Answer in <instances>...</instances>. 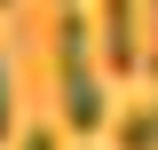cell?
Returning <instances> with one entry per match:
<instances>
[{"instance_id":"cell-1","label":"cell","mask_w":158,"mask_h":150,"mask_svg":"<svg viewBox=\"0 0 158 150\" xmlns=\"http://www.w3.org/2000/svg\"><path fill=\"white\" fill-rule=\"evenodd\" d=\"M103 71H111V63L95 56V16L63 8V24H56V95H63L71 134H95L103 119H111V103H103Z\"/></svg>"},{"instance_id":"cell-2","label":"cell","mask_w":158,"mask_h":150,"mask_svg":"<svg viewBox=\"0 0 158 150\" xmlns=\"http://www.w3.org/2000/svg\"><path fill=\"white\" fill-rule=\"evenodd\" d=\"M142 0H103L95 8V40H103V63L111 71H142Z\"/></svg>"},{"instance_id":"cell-3","label":"cell","mask_w":158,"mask_h":150,"mask_svg":"<svg viewBox=\"0 0 158 150\" xmlns=\"http://www.w3.org/2000/svg\"><path fill=\"white\" fill-rule=\"evenodd\" d=\"M118 150H158V95L118 119Z\"/></svg>"},{"instance_id":"cell-4","label":"cell","mask_w":158,"mask_h":150,"mask_svg":"<svg viewBox=\"0 0 158 150\" xmlns=\"http://www.w3.org/2000/svg\"><path fill=\"white\" fill-rule=\"evenodd\" d=\"M8 127H16V79H8V56H0V142H8Z\"/></svg>"},{"instance_id":"cell-5","label":"cell","mask_w":158,"mask_h":150,"mask_svg":"<svg viewBox=\"0 0 158 150\" xmlns=\"http://www.w3.org/2000/svg\"><path fill=\"white\" fill-rule=\"evenodd\" d=\"M142 24H150V40H142V71L158 79V0H142Z\"/></svg>"},{"instance_id":"cell-6","label":"cell","mask_w":158,"mask_h":150,"mask_svg":"<svg viewBox=\"0 0 158 150\" xmlns=\"http://www.w3.org/2000/svg\"><path fill=\"white\" fill-rule=\"evenodd\" d=\"M16 150H63V142H56L48 127H32V134H16Z\"/></svg>"},{"instance_id":"cell-7","label":"cell","mask_w":158,"mask_h":150,"mask_svg":"<svg viewBox=\"0 0 158 150\" xmlns=\"http://www.w3.org/2000/svg\"><path fill=\"white\" fill-rule=\"evenodd\" d=\"M0 8H8V0H0Z\"/></svg>"},{"instance_id":"cell-8","label":"cell","mask_w":158,"mask_h":150,"mask_svg":"<svg viewBox=\"0 0 158 150\" xmlns=\"http://www.w3.org/2000/svg\"><path fill=\"white\" fill-rule=\"evenodd\" d=\"M63 8H71V0H63Z\"/></svg>"}]
</instances>
